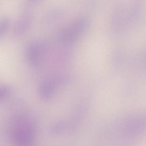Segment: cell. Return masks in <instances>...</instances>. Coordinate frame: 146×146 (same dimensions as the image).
<instances>
[{
    "mask_svg": "<svg viewBox=\"0 0 146 146\" xmlns=\"http://www.w3.org/2000/svg\"><path fill=\"white\" fill-rule=\"evenodd\" d=\"M12 130L13 140L18 146H30L35 135V128L28 118H21L16 121Z\"/></svg>",
    "mask_w": 146,
    "mask_h": 146,
    "instance_id": "1",
    "label": "cell"
},
{
    "mask_svg": "<svg viewBox=\"0 0 146 146\" xmlns=\"http://www.w3.org/2000/svg\"><path fill=\"white\" fill-rule=\"evenodd\" d=\"M40 46L37 42H32L27 47L26 51V59L30 64H38L40 59Z\"/></svg>",
    "mask_w": 146,
    "mask_h": 146,
    "instance_id": "2",
    "label": "cell"
},
{
    "mask_svg": "<svg viewBox=\"0 0 146 146\" xmlns=\"http://www.w3.org/2000/svg\"><path fill=\"white\" fill-rule=\"evenodd\" d=\"M32 16L29 11H25L21 16L17 24L15 30V34L20 36L25 33L31 24Z\"/></svg>",
    "mask_w": 146,
    "mask_h": 146,
    "instance_id": "3",
    "label": "cell"
},
{
    "mask_svg": "<svg viewBox=\"0 0 146 146\" xmlns=\"http://www.w3.org/2000/svg\"><path fill=\"white\" fill-rule=\"evenodd\" d=\"M10 25V20L5 17L0 20V39H1L8 30Z\"/></svg>",
    "mask_w": 146,
    "mask_h": 146,
    "instance_id": "4",
    "label": "cell"
},
{
    "mask_svg": "<svg viewBox=\"0 0 146 146\" xmlns=\"http://www.w3.org/2000/svg\"><path fill=\"white\" fill-rule=\"evenodd\" d=\"M11 88L5 84H0V100L4 99L11 93Z\"/></svg>",
    "mask_w": 146,
    "mask_h": 146,
    "instance_id": "5",
    "label": "cell"
}]
</instances>
